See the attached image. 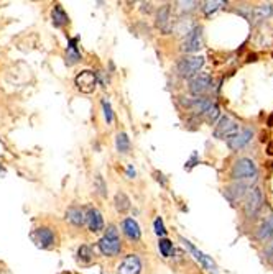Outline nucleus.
<instances>
[{
  "label": "nucleus",
  "mask_w": 273,
  "mask_h": 274,
  "mask_svg": "<svg viewBox=\"0 0 273 274\" xmlns=\"http://www.w3.org/2000/svg\"><path fill=\"white\" fill-rule=\"evenodd\" d=\"M66 64L68 66H73V64H76L81 61V53L78 50V38H73L69 41L68 45V50H66Z\"/></svg>",
  "instance_id": "aec40b11"
},
{
  "label": "nucleus",
  "mask_w": 273,
  "mask_h": 274,
  "mask_svg": "<svg viewBox=\"0 0 273 274\" xmlns=\"http://www.w3.org/2000/svg\"><path fill=\"white\" fill-rule=\"evenodd\" d=\"M237 132H239V123L235 122L232 117L226 115L219 120L216 128H214V137L224 139V138H231Z\"/></svg>",
  "instance_id": "423d86ee"
},
{
  "label": "nucleus",
  "mask_w": 273,
  "mask_h": 274,
  "mask_svg": "<svg viewBox=\"0 0 273 274\" xmlns=\"http://www.w3.org/2000/svg\"><path fill=\"white\" fill-rule=\"evenodd\" d=\"M158 248H160V253H162L165 258H170L171 255H173V241H170L168 238H160L158 241Z\"/></svg>",
  "instance_id": "b1692460"
},
{
  "label": "nucleus",
  "mask_w": 273,
  "mask_h": 274,
  "mask_svg": "<svg viewBox=\"0 0 273 274\" xmlns=\"http://www.w3.org/2000/svg\"><path fill=\"white\" fill-rule=\"evenodd\" d=\"M153 227H155V233H157L158 236H165L167 235V230H165V225H163V220L157 217L153 222Z\"/></svg>",
  "instance_id": "c756f323"
},
{
  "label": "nucleus",
  "mask_w": 273,
  "mask_h": 274,
  "mask_svg": "<svg viewBox=\"0 0 273 274\" xmlns=\"http://www.w3.org/2000/svg\"><path fill=\"white\" fill-rule=\"evenodd\" d=\"M249 189H250V186L245 184V182H234V184L224 189V196H226L231 202H237L247 194Z\"/></svg>",
  "instance_id": "4468645a"
},
{
  "label": "nucleus",
  "mask_w": 273,
  "mask_h": 274,
  "mask_svg": "<svg viewBox=\"0 0 273 274\" xmlns=\"http://www.w3.org/2000/svg\"><path fill=\"white\" fill-rule=\"evenodd\" d=\"M269 127H273V115L269 118Z\"/></svg>",
  "instance_id": "473e14b6"
},
{
  "label": "nucleus",
  "mask_w": 273,
  "mask_h": 274,
  "mask_svg": "<svg viewBox=\"0 0 273 274\" xmlns=\"http://www.w3.org/2000/svg\"><path fill=\"white\" fill-rule=\"evenodd\" d=\"M86 223H88L89 230L92 233H97L100 230L104 228V218H102V213H100L97 208L94 207H88L86 210Z\"/></svg>",
  "instance_id": "f8f14e48"
},
{
  "label": "nucleus",
  "mask_w": 273,
  "mask_h": 274,
  "mask_svg": "<svg viewBox=\"0 0 273 274\" xmlns=\"http://www.w3.org/2000/svg\"><path fill=\"white\" fill-rule=\"evenodd\" d=\"M122 232H124V235L132 241H138L142 236V230L133 218H125L124 222H122Z\"/></svg>",
  "instance_id": "dca6fc26"
},
{
  "label": "nucleus",
  "mask_w": 273,
  "mask_h": 274,
  "mask_svg": "<svg viewBox=\"0 0 273 274\" xmlns=\"http://www.w3.org/2000/svg\"><path fill=\"white\" fill-rule=\"evenodd\" d=\"M273 13V7L270 3H265V5H260V7H257L254 12H252V20L254 21H259V20H265L272 17Z\"/></svg>",
  "instance_id": "4be33fe9"
},
{
  "label": "nucleus",
  "mask_w": 273,
  "mask_h": 274,
  "mask_svg": "<svg viewBox=\"0 0 273 274\" xmlns=\"http://www.w3.org/2000/svg\"><path fill=\"white\" fill-rule=\"evenodd\" d=\"M142 261L137 255H128L119 266V274H140Z\"/></svg>",
  "instance_id": "ddd939ff"
},
{
  "label": "nucleus",
  "mask_w": 273,
  "mask_h": 274,
  "mask_svg": "<svg viewBox=\"0 0 273 274\" xmlns=\"http://www.w3.org/2000/svg\"><path fill=\"white\" fill-rule=\"evenodd\" d=\"M211 104L212 102L209 99H206V97H194V99L184 102V105L189 107L194 114H204V112L211 107Z\"/></svg>",
  "instance_id": "f3484780"
},
{
  "label": "nucleus",
  "mask_w": 273,
  "mask_h": 274,
  "mask_svg": "<svg viewBox=\"0 0 273 274\" xmlns=\"http://www.w3.org/2000/svg\"><path fill=\"white\" fill-rule=\"evenodd\" d=\"M272 235H273V215L265 218V222H262L259 230H257V238L265 241L267 238H270Z\"/></svg>",
  "instance_id": "412c9836"
},
{
  "label": "nucleus",
  "mask_w": 273,
  "mask_h": 274,
  "mask_svg": "<svg viewBox=\"0 0 273 274\" xmlns=\"http://www.w3.org/2000/svg\"><path fill=\"white\" fill-rule=\"evenodd\" d=\"M99 250L104 256H117L122 250V243H120V236L117 233L115 227L107 228L105 235L99 240Z\"/></svg>",
  "instance_id": "f257e3e1"
},
{
  "label": "nucleus",
  "mask_w": 273,
  "mask_h": 274,
  "mask_svg": "<svg viewBox=\"0 0 273 274\" xmlns=\"http://www.w3.org/2000/svg\"><path fill=\"white\" fill-rule=\"evenodd\" d=\"M74 82H76L78 89L81 90V92L91 94V92H94L95 85H97V77H95V74L92 71H83L76 76Z\"/></svg>",
  "instance_id": "1a4fd4ad"
},
{
  "label": "nucleus",
  "mask_w": 273,
  "mask_h": 274,
  "mask_svg": "<svg viewBox=\"0 0 273 274\" xmlns=\"http://www.w3.org/2000/svg\"><path fill=\"white\" fill-rule=\"evenodd\" d=\"M78 258H79V261L81 263H91L94 260V253H92V250H91L89 246L83 245L81 248L78 250Z\"/></svg>",
  "instance_id": "bb28decb"
},
{
  "label": "nucleus",
  "mask_w": 273,
  "mask_h": 274,
  "mask_svg": "<svg viewBox=\"0 0 273 274\" xmlns=\"http://www.w3.org/2000/svg\"><path fill=\"white\" fill-rule=\"evenodd\" d=\"M252 138H254L252 128H242V130H239L235 135H232L231 138H227V146L231 148L232 151H239V149L244 148Z\"/></svg>",
  "instance_id": "9d476101"
},
{
  "label": "nucleus",
  "mask_w": 273,
  "mask_h": 274,
  "mask_svg": "<svg viewBox=\"0 0 273 274\" xmlns=\"http://www.w3.org/2000/svg\"><path fill=\"white\" fill-rule=\"evenodd\" d=\"M157 26L163 33H170L173 21H171V7L170 5H163L157 12Z\"/></svg>",
  "instance_id": "2eb2a0df"
},
{
  "label": "nucleus",
  "mask_w": 273,
  "mask_h": 274,
  "mask_svg": "<svg viewBox=\"0 0 273 274\" xmlns=\"http://www.w3.org/2000/svg\"><path fill=\"white\" fill-rule=\"evenodd\" d=\"M31 238H33L36 246H40V248H43V250L51 248V246L56 243V235H55V232H53V228H50V227L36 228L35 232L31 233Z\"/></svg>",
  "instance_id": "6e6552de"
},
{
  "label": "nucleus",
  "mask_w": 273,
  "mask_h": 274,
  "mask_svg": "<svg viewBox=\"0 0 273 274\" xmlns=\"http://www.w3.org/2000/svg\"><path fill=\"white\" fill-rule=\"evenodd\" d=\"M127 176H128V177H133V176H135V169H133V166H128V169H127Z\"/></svg>",
  "instance_id": "2f4dec72"
},
{
  "label": "nucleus",
  "mask_w": 273,
  "mask_h": 274,
  "mask_svg": "<svg viewBox=\"0 0 273 274\" xmlns=\"http://www.w3.org/2000/svg\"><path fill=\"white\" fill-rule=\"evenodd\" d=\"M232 179L242 182V181H249V179H255L257 176V166L252 159L249 158H240L234 163L232 171H231Z\"/></svg>",
  "instance_id": "f03ea898"
},
{
  "label": "nucleus",
  "mask_w": 273,
  "mask_h": 274,
  "mask_svg": "<svg viewBox=\"0 0 273 274\" xmlns=\"http://www.w3.org/2000/svg\"><path fill=\"white\" fill-rule=\"evenodd\" d=\"M204 114H206L207 120L209 122H216V118L219 117V107L216 104H211V107L204 112Z\"/></svg>",
  "instance_id": "c85d7f7f"
},
{
  "label": "nucleus",
  "mask_w": 273,
  "mask_h": 274,
  "mask_svg": "<svg viewBox=\"0 0 273 274\" xmlns=\"http://www.w3.org/2000/svg\"><path fill=\"white\" fill-rule=\"evenodd\" d=\"M178 5L181 7V10H188V12H191V10L197 5V2H180Z\"/></svg>",
  "instance_id": "7c9ffc66"
},
{
  "label": "nucleus",
  "mask_w": 273,
  "mask_h": 274,
  "mask_svg": "<svg viewBox=\"0 0 273 274\" xmlns=\"http://www.w3.org/2000/svg\"><path fill=\"white\" fill-rule=\"evenodd\" d=\"M180 240L183 241V245H184L186 248H188L189 251H191L192 255H194V258H196V260L199 261L201 265L204 266L207 271H211L212 274H216V273H217V266H216V263L212 261V258H209V256H207V255H204V253H202V251H199V250H197L196 246H192V243H191V241H188V240H186V238H183V236H181Z\"/></svg>",
  "instance_id": "9b49d317"
},
{
  "label": "nucleus",
  "mask_w": 273,
  "mask_h": 274,
  "mask_svg": "<svg viewBox=\"0 0 273 274\" xmlns=\"http://www.w3.org/2000/svg\"><path fill=\"white\" fill-rule=\"evenodd\" d=\"M201 48H202V28L201 26H194V28L188 31L186 38L181 43V50L184 53H194L199 51Z\"/></svg>",
  "instance_id": "0eeeda50"
},
{
  "label": "nucleus",
  "mask_w": 273,
  "mask_h": 274,
  "mask_svg": "<svg viewBox=\"0 0 273 274\" xmlns=\"http://www.w3.org/2000/svg\"><path fill=\"white\" fill-rule=\"evenodd\" d=\"M115 207L119 212H125L130 208V201H128V197L125 194H122V192H119V194L115 196Z\"/></svg>",
  "instance_id": "393cba45"
},
{
  "label": "nucleus",
  "mask_w": 273,
  "mask_h": 274,
  "mask_svg": "<svg viewBox=\"0 0 273 274\" xmlns=\"http://www.w3.org/2000/svg\"><path fill=\"white\" fill-rule=\"evenodd\" d=\"M202 66H204L202 56H184L176 64V71L181 77H192L201 71Z\"/></svg>",
  "instance_id": "7ed1b4c3"
},
{
  "label": "nucleus",
  "mask_w": 273,
  "mask_h": 274,
  "mask_svg": "<svg viewBox=\"0 0 273 274\" xmlns=\"http://www.w3.org/2000/svg\"><path fill=\"white\" fill-rule=\"evenodd\" d=\"M202 12H204V15H211L214 13L216 10H219L222 7V5H226V2H219V0H214V2H202Z\"/></svg>",
  "instance_id": "a878e982"
},
{
  "label": "nucleus",
  "mask_w": 273,
  "mask_h": 274,
  "mask_svg": "<svg viewBox=\"0 0 273 274\" xmlns=\"http://www.w3.org/2000/svg\"><path fill=\"white\" fill-rule=\"evenodd\" d=\"M51 18H53V25H55L56 28H63V26H66L69 23L68 13L64 12V8L61 7V5H55V7H53Z\"/></svg>",
  "instance_id": "a211bd4d"
},
{
  "label": "nucleus",
  "mask_w": 273,
  "mask_h": 274,
  "mask_svg": "<svg viewBox=\"0 0 273 274\" xmlns=\"http://www.w3.org/2000/svg\"><path fill=\"white\" fill-rule=\"evenodd\" d=\"M264 206V194H262L260 187H252L247 196V201L244 204V213L247 218H255L257 213L260 212Z\"/></svg>",
  "instance_id": "20e7f679"
},
{
  "label": "nucleus",
  "mask_w": 273,
  "mask_h": 274,
  "mask_svg": "<svg viewBox=\"0 0 273 274\" xmlns=\"http://www.w3.org/2000/svg\"><path fill=\"white\" fill-rule=\"evenodd\" d=\"M270 251H272V253H273V241H272V246H270Z\"/></svg>",
  "instance_id": "f704fd0d"
},
{
  "label": "nucleus",
  "mask_w": 273,
  "mask_h": 274,
  "mask_svg": "<svg viewBox=\"0 0 273 274\" xmlns=\"http://www.w3.org/2000/svg\"><path fill=\"white\" fill-rule=\"evenodd\" d=\"M66 220H69L76 227H83L86 223V212L79 207H69L66 210Z\"/></svg>",
  "instance_id": "6ab92c4d"
},
{
  "label": "nucleus",
  "mask_w": 273,
  "mask_h": 274,
  "mask_svg": "<svg viewBox=\"0 0 273 274\" xmlns=\"http://www.w3.org/2000/svg\"><path fill=\"white\" fill-rule=\"evenodd\" d=\"M269 154H273V144H270L269 146Z\"/></svg>",
  "instance_id": "72a5a7b5"
},
{
  "label": "nucleus",
  "mask_w": 273,
  "mask_h": 274,
  "mask_svg": "<svg viewBox=\"0 0 273 274\" xmlns=\"http://www.w3.org/2000/svg\"><path fill=\"white\" fill-rule=\"evenodd\" d=\"M115 148L117 151L125 154L130 151V138L127 137V133H117V138H115Z\"/></svg>",
  "instance_id": "5701e85b"
},
{
  "label": "nucleus",
  "mask_w": 273,
  "mask_h": 274,
  "mask_svg": "<svg viewBox=\"0 0 273 274\" xmlns=\"http://www.w3.org/2000/svg\"><path fill=\"white\" fill-rule=\"evenodd\" d=\"M211 87H212V77L207 72H197L196 76L189 79V90L196 97L206 94Z\"/></svg>",
  "instance_id": "39448f33"
},
{
  "label": "nucleus",
  "mask_w": 273,
  "mask_h": 274,
  "mask_svg": "<svg viewBox=\"0 0 273 274\" xmlns=\"http://www.w3.org/2000/svg\"><path fill=\"white\" fill-rule=\"evenodd\" d=\"M102 109H104V117H105V122L107 123H112L114 122V112H112V107L107 100H102Z\"/></svg>",
  "instance_id": "cd10ccee"
}]
</instances>
